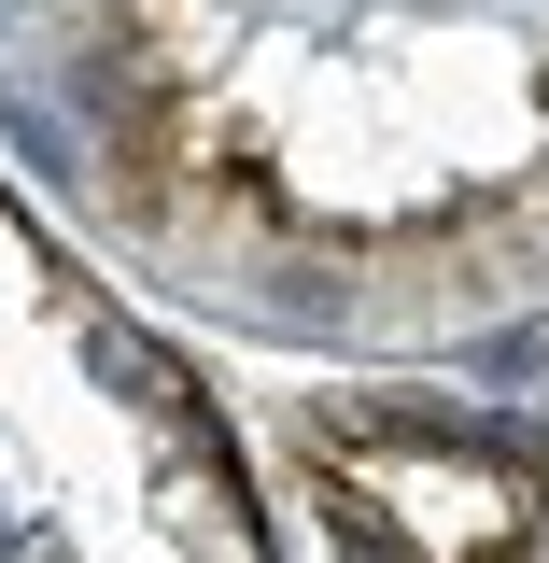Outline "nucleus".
I'll return each mask as SVG.
<instances>
[{
    "label": "nucleus",
    "mask_w": 549,
    "mask_h": 563,
    "mask_svg": "<svg viewBox=\"0 0 549 563\" xmlns=\"http://www.w3.org/2000/svg\"><path fill=\"white\" fill-rule=\"evenodd\" d=\"M141 141L366 282H480L549 254V0H155Z\"/></svg>",
    "instance_id": "obj_1"
}]
</instances>
